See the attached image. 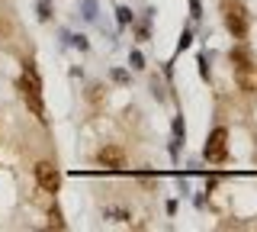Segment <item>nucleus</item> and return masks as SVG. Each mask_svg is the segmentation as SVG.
Wrapping results in <instances>:
<instances>
[{"label":"nucleus","mask_w":257,"mask_h":232,"mask_svg":"<svg viewBox=\"0 0 257 232\" xmlns=\"http://www.w3.org/2000/svg\"><path fill=\"white\" fill-rule=\"evenodd\" d=\"M16 91H20V97L26 100V107L32 110V116L39 119V123H45V103H42V78H32L23 71V78L16 81Z\"/></svg>","instance_id":"f257e3e1"},{"label":"nucleus","mask_w":257,"mask_h":232,"mask_svg":"<svg viewBox=\"0 0 257 232\" xmlns=\"http://www.w3.org/2000/svg\"><path fill=\"white\" fill-rule=\"evenodd\" d=\"M203 158L209 165H222L225 158H228V129H225V126H215V129L209 132V139L203 145Z\"/></svg>","instance_id":"f03ea898"},{"label":"nucleus","mask_w":257,"mask_h":232,"mask_svg":"<svg viewBox=\"0 0 257 232\" xmlns=\"http://www.w3.org/2000/svg\"><path fill=\"white\" fill-rule=\"evenodd\" d=\"M222 13H225V29H228L235 39H244L247 36V10L244 7L231 0V4L222 7Z\"/></svg>","instance_id":"7ed1b4c3"},{"label":"nucleus","mask_w":257,"mask_h":232,"mask_svg":"<svg viewBox=\"0 0 257 232\" xmlns=\"http://www.w3.org/2000/svg\"><path fill=\"white\" fill-rule=\"evenodd\" d=\"M32 174H36V184L45 190V194H58V187H61V171H58L52 162H36Z\"/></svg>","instance_id":"20e7f679"},{"label":"nucleus","mask_w":257,"mask_h":232,"mask_svg":"<svg viewBox=\"0 0 257 232\" xmlns=\"http://www.w3.org/2000/svg\"><path fill=\"white\" fill-rule=\"evenodd\" d=\"M96 165H103L106 171H122V165H125L122 145H103L100 151H96Z\"/></svg>","instance_id":"39448f33"},{"label":"nucleus","mask_w":257,"mask_h":232,"mask_svg":"<svg viewBox=\"0 0 257 232\" xmlns=\"http://www.w3.org/2000/svg\"><path fill=\"white\" fill-rule=\"evenodd\" d=\"M231 61H235L238 74H241V71H251V68H254V61H251V55H247L244 45H235V49H231Z\"/></svg>","instance_id":"423d86ee"},{"label":"nucleus","mask_w":257,"mask_h":232,"mask_svg":"<svg viewBox=\"0 0 257 232\" xmlns=\"http://www.w3.org/2000/svg\"><path fill=\"white\" fill-rule=\"evenodd\" d=\"M183 139H187V126H183V116H174V142H177V145H183Z\"/></svg>","instance_id":"0eeeda50"},{"label":"nucleus","mask_w":257,"mask_h":232,"mask_svg":"<svg viewBox=\"0 0 257 232\" xmlns=\"http://www.w3.org/2000/svg\"><path fill=\"white\" fill-rule=\"evenodd\" d=\"M132 10H128V7H116V23L119 26H132Z\"/></svg>","instance_id":"6e6552de"},{"label":"nucleus","mask_w":257,"mask_h":232,"mask_svg":"<svg viewBox=\"0 0 257 232\" xmlns=\"http://www.w3.org/2000/svg\"><path fill=\"white\" fill-rule=\"evenodd\" d=\"M196 65H199V74H203L206 81H209V78H212V68H209V55H206V52L196 58Z\"/></svg>","instance_id":"1a4fd4ad"},{"label":"nucleus","mask_w":257,"mask_h":232,"mask_svg":"<svg viewBox=\"0 0 257 232\" xmlns=\"http://www.w3.org/2000/svg\"><path fill=\"white\" fill-rule=\"evenodd\" d=\"M80 10H84V20H96V4H93V0H84V4H80Z\"/></svg>","instance_id":"9d476101"},{"label":"nucleus","mask_w":257,"mask_h":232,"mask_svg":"<svg viewBox=\"0 0 257 232\" xmlns=\"http://www.w3.org/2000/svg\"><path fill=\"white\" fill-rule=\"evenodd\" d=\"M190 42H193V29H183V33H180V42H177V52L190 49Z\"/></svg>","instance_id":"9b49d317"},{"label":"nucleus","mask_w":257,"mask_h":232,"mask_svg":"<svg viewBox=\"0 0 257 232\" xmlns=\"http://www.w3.org/2000/svg\"><path fill=\"white\" fill-rule=\"evenodd\" d=\"M48 219H52L55 229H64V219H61V210H58V206H52V210H48Z\"/></svg>","instance_id":"f8f14e48"},{"label":"nucleus","mask_w":257,"mask_h":232,"mask_svg":"<svg viewBox=\"0 0 257 232\" xmlns=\"http://www.w3.org/2000/svg\"><path fill=\"white\" fill-rule=\"evenodd\" d=\"M106 216H109V219H116V222H128V219H132L128 210H106Z\"/></svg>","instance_id":"ddd939ff"},{"label":"nucleus","mask_w":257,"mask_h":232,"mask_svg":"<svg viewBox=\"0 0 257 232\" xmlns=\"http://www.w3.org/2000/svg\"><path fill=\"white\" fill-rule=\"evenodd\" d=\"M109 78H112L116 84H128V71H122V68H112V71H109Z\"/></svg>","instance_id":"4468645a"},{"label":"nucleus","mask_w":257,"mask_h":232,"mask_svg":"<svg viewBox=\"0 0 257 232\" xmlns=\"http://www.w3.org/2000/svg\"><path fill=\"white\" fill-rule=\"evenodd\" d=\"M128 61H132V68H135V71H142V68H145V55H142V52H132V55H128Z\"/></svg>","instance_id":"2eb2a0df"},{"label":"nucleus","mask_w":257,"mask_h":232,"mask_svg":"<svg viewBox=\"0 0 257 232\" xmlns=\"http://www.w3.org/2000/svg\"><path fill=\"white\" fill-rule=\"evenodd\" d=\"M68 39H71V45H77L80 52H87V49H90V42H87L84 36H68Z\"/></svg>","instance_id":"dca6fc26"},{"label":"nucleus","mask_w":257,"mask_h":232,"mask_svg":"<svg viewBox=\"0 0 257 232\" xmlns=\"http://www.w3.org/2000/svg\"><path fill=\"white\" fill-rule=\"evenodd\" d=\"M190 13H193V20H203V4H199V0H190Z\"/></svg>","instance_id":"f3484780"},{"label":"nucleus","mask_w":257,"mask_h":232,"mask_svg":"<svg viewBox=\"0 0 257 232\" xmlns=\"http://www.w3.org/2000/svg\"><path fill=\"white\" fill-rule=\"evenodd\" d=\"M52 17V7H48V0H42V4H39V20H48Z\"/></svg>","instance_id":"a211bd4d"}]
</instances>
